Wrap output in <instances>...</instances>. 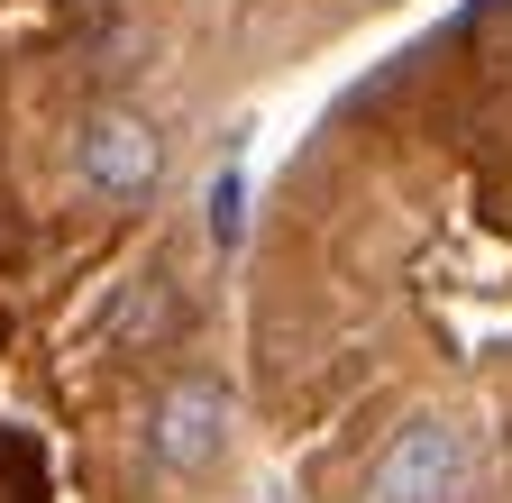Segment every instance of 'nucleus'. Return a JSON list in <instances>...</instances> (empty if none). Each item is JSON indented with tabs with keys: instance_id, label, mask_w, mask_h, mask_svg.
<instances>
[{
	"instance_id": "1",
	"label": "nucleus",
	"mask_w": 512,
	"mask_h": 503,
	"mask_svg": "<svg viewBox=\"0 0 512 503\" xmlns=\"http://www.w3.org/2000/svg\"><path fill=\"white\" fill-rule=\"evenodd\" d=\"M229 439H238V394L220 385V375H174V385L147 403V458L156 476H211L229 458Z\"/></svg>"
},
{
	"instance_id": "2",
	"label": "nucleus",
	"mask_w": 512,
	"mask_h": 503,
	"mask_svg": "<svg viewBox=\"0 0 512 503\" xmlns=\"http://www.w3.org/2000/svg\"><path fill=\"white\" fill-rule=\"evenodd\" d=\"M458 494H467V430L448 412H412L357 485V503H458Z\"/></svg>"
},
{
	"instance_id": "3",
	"label": "nucleus",
	"mask_w": 512,
	"mask_h": 503,
	"mask_svg": "<svg viewBox=\"0 0 512 503\" xmlns=\"http://www.w3.org/2000/svg\"><path fill=\"white\" fill-rule=\"evenodd\" d=\"M74 174H83V193H92V202H147L156 183H165V129H156L147 110L110 101V110L83 119V138H74Z\"/></svg>"
},
{
	"instance_id": "4",
	"label": "nucleus",
	"mask_w": 512,
	"mask_h": 503,
	"mask_svg": "<svg viewBox=\"0 0 512 503\" xmlns=\"http://www.w3.org/2000/svg\"><path fill=\"white\" fill-rule=\"evenodd\" d=\"M202 220H211V238H220V247H238V220H247V183H238V174H220V183H211V211H202Z\"/></svg>"
}]
</instances>
